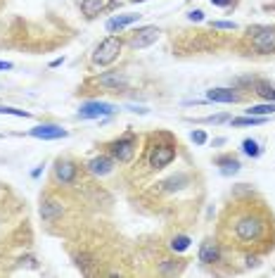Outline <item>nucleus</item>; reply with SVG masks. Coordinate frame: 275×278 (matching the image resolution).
<instances>
[{"mask_svg":"<svg viewBox=\"0 0 275 278\" xmlns=\"http://www.w3.org/2000/svg\"><path fill=\"white\" fill-rule=\"evenodd\" d=\"M263 231H266V219L254 212L237 216V221H235V238L242 243H256L263 236Z\"/></svg>","mask_w":275,"mask_h":278,"instance_id":"obj_1","label":"nucleus"},{"mask_svg":"<svg viewBox=\"0 0 275 278\" xmlns=\"http://www.w3.org/2000/svg\"><path fill=\"white\" fill-rule=\"evenodd\" d=\"M121 48H124L121 38H117V36L104 38V41L95 48V53H93V64H97V67H107V64H112L119 55H121Z\"/></svg>","mask_w":275,"mask_h":278,"instance_id":"obj_2","label":"nucleus"},{"mask_svg":"<svg viewBox=\"0 0 275 278\" xmlns=\"http://www.w3.org/2000/svg\"><path fill=\"white\" fill-rule=\"evenodd\" d=\"M256 34L252 38V45H254L256 53L261 55H268V53H275V29H266V27H256Z\"/></svg>","mask_w":275,"mask_h":278,"instance_id":"obj_3","label":"nucleus"},{"mask_svg":"<svg viewBox=\"0 0 275 278\" xmlns=\"http://www.w3.org/2000/svg\"><path fill=\"white\" fill-rule=\"evenodd\" d=\"M114 112H117L114 105L95 100V103H83L81 105V110H78V119H100V117H109V114H114Z\"/></svg>","mask_w":275,"mask_h":278,"instance_id":"obj_4","label":"nucleus"},{"mask_svg":"<svg viewBox=\"0 0 275 278\" xmlns=\"http://www.w3.org/2000/svg\"><path fill=\"white\" fill-rule=\"evenodd\" d=\"M135 147H138L135 136L128 133V136H124V138H119L112 143V155H114L119 162H131L133 155H135Z\"/></svg>","mask_w":275,"mask_h":278,"instance_id":"obj_5","label":"nucleus"},{"mask_svg":"<svg viewBox=\"0 0 275 278\" xmlns=\"http://www.w3.org/2000/svg\"><path fill=\"white\" fill-rule=\"evenodd\" d=\"M176 160V147L173 145H157L150 153V167L152 169H164Z\"/></svg>","mask_w":275,"mask_h":278,"instance_id":"obj_6","label":"nucleus"},{"mask_svg":"<svg viewBox=\"0 0 275 278\" xmlns=\"http://www.w3.org/2000/svg\"><path fill=\"white\" fill-rule=\"evenodd\" d=\"M159 38V29L157 27H143V29H138V31H133L131 36V48L140 50V48H147V45H152V43Z\"/></svg>","mask_w":275,"mask_h":278,"instance_id":"obj_7","label":"nucleus"},{"mask_svg":"<svg viewBox=\"0 0 275 278\" xmlns=\"http://www.w3.org/2000/svg\"><path fill=\"white\" fill-rule=\"evenodd\" d=\"M29 136H34V138H41V140H57V138H67V129L57 124H41L31 129Z\"/></svg>","mask_w":275,"mask_h":278,"instance_id":"obj_8","label":"nucleus"},{"mask_svg":"<svg viewBox=\"0 0 275 278\" xmlns=\"http://www.w3.org/2000/svg\"><path fill=\"white\" fill-rule=\"evenodd\" d=\"M76 171H78V167H76L71 160H57L55 162V179L60 183H71L76 179Z\"/></svg>","mask_w":275,"mask_h":278,"instance_id":"obj_9","label":"nucleus"},{"mask_svg":"<svg viewBox=\"0 0 275 278\" xmlns=\"http://www.w3.org/2000/svg\"><path fill=\"white\" fill-rule=\"evenodd\" d=\"M140 17L143 14H117V17H112V19H107V31L109 34H117V31H121V29L131 27V24H135V21H140Z\"/></svg>","mask_w":275,"mask_h":278,"instance_id":"obj_10","label":"nucleus"},{"mask_svg":"<svg viewBox=\"0 0 275 278\" xmlns=\"http://www.w3.org/2000/svg\"><path fill=\"white\" fill-rule=\"evenodd\" d=\"M112 169H114V160L107 157V155L93 157V160L88 162V171L95 176H107V174H112Z\"/></svg>","mask_w":275,"mask_h":278,"instance_id":"obj_11","label":"nucleus"},{"mask_svg":"<svg viewBox=\"0 0 275 278\" xmlns=\"http://www.w3.org/2000/svg\"><path fill=\"white\" fill-rule=\"evenodd\" d=\"M97 84L107 86V88H112V91H119V88H126L128 79H126L121 71H107V74H102V77L97 79Z\"/></svg>","mask_w":275,"mask_h":278,"instance_id":"obj_12","label":"nucleus"},{"mask_svg":"<svg viewBox=\"0 0 275 278\" xmlns=\"http://www.w3.org/2000/svg\"><path fill=\"white\" fill-rule=\"evenodd\" d=\"M221 257V252H218V245L213 243V240H204L200 247V262L202 264H216Z\"/></svg>","mask_w":275,"mask_h":278,"instance_id":"obj_13","label":"nucleus"},{"mask_svg":"<svg viewBox=\"0 0 275 278\" xmlns=\"http://www.w3.org/2000/svg\"><path fill=\"white\" fill-rule=\"evenodd\" d=\"M206 100H211V103H237L240 95L230 88H211V91H206Z\"/></svg>","mask_w":275,"mask_h":278,"instance_id":"obj_14","label":"nucleus"},{"mask_svg":"<svg viewBox=\"0 0 275 278\" xmlns=\"http://www.w3.org/2000/svg\"><path fill=\"white\" fill-rule=\"evenodd\" d=\"M62 214V205L60 202H43L41 205V216H43V221H52V219H57V216Z\"/></svg>","mask_w":275,"mask_h":278,"instance_id":"obj_15","label":"nucleus"},{"mask_svg":"<svg viewBox=\"0 0 275 278\" xmlns=\"http://www.w3.org/2000/svg\"><path fill=\"white\" fill-rule=\"evenodd\" d=\"M104 10V3L102 0H81V12L88 17V19H93V17H97V14Z\"/></svg>","mask_w":275,"mask_h":278,"instance_id":"obj_16","label":"nucleus"},{"mask_svg":"<svg viewBox=\"0 0 275 278\" xmlns=\"http://www.w3.org/2000/svg\"><path fill=\"white\" fill-rule=\"evenodd\" d=\"M216 164L221 167V174H223V176H233V174L240 171V162L233 160V157H218Z\"/></svg>","mask_w":275,"mask_h":278,"instance_id":"obj_17","label":"nucleus"},{"mask_svg":"<svg viewBox=\"0 0 275 278\" xmlns=\"http://www.w3.org/2000/svg\"><path fill=\"white\" fill-rule=\"evenodd\" d=\"M256 93H259L263 100L275 103V84H270V81H256Z\"/></svg>","mask_w":275,"mask_h":278,"instance_id":"obj_18","label":"nucleus"},{"mask_svg":"<svg viewBox=\"0 0 275 278\" xmlns=\"http://www.w3.org/2000/svg\"><path fill=\"white\" fill-rule=\"evenodd\" d=\"M247 114H252V117H268V114H275V103L252 105V107L247 110Z\"/></svg>","mask_w":275,"mask_h":278,"instance_id":"obj_19","label":"nucleus"},{"mask_svg":"<svg viewBox=\"0 0 275 278\" xmlns=\"http://www.w3.org/2000/svg\"><path fill=\"white\" fill-rule=\"evenodd\" d=\"M242 153L247 155V157H259V155H261V145H259L256 140L247 138L244 143H242Z\"/></svg>","mask_w":275,"mask_h":278,"instance_id":"obj_20","label":"nucleus"},{"mask_svg":"<svg viewBox=\"0 0 275 278\" xmlns=\"http://www.w3.org/2000/svg\"><path fill=\"white\" fill-rule=\"evenodd\" d=\"M230 121H233V126H256V124H263L266 117H252V114H247V117L230 119Z\"/></svg>","mask_w":275,"mask_h":278,"instance_id":"obj_21","label":"nucleus"},{"mask_svg":"<svg viewBox=\"0 0 275 278\" xmlns=\"http://www.w3.org/2000/svg\"><path fill=\"white\" fill-rule=\"evenodd\" d=\"M187 247H190V238L187 236H176L171 240V250L173 252H185Z\"/></svg>","mask_w":275,"mask_h":278,"instance_id":"obj_22","label":"nucleus"},{"mask_svg":"<svg viewBox=\"0 0 275 278\" xmlns=\"http://www.w3.org/2000/svg\"><path fill=\"white\" fill-rule=\"evenodd\" d=\"M0 114H12V117H24V119L31 117L29 112H24V110H14V107H7V105H0Z\"/></svg>","mask_w":275,"mask_h":278,"instance_id":"obj_23","label":"nucleus"},{"mask_svg":"<svg viewBox=\"0 0 275 278\" xmlns=\"http://www.w3.org/2000/svg\"><path fill=\"white\" fill-rule=\"evenodd\" d=\"M228 114H216V117H206V119H202L204 124H223V121H228Z\"/></svg>","mask_w":275,"mask_h":278,"instance_id":"obj_24","label":"nucleus"},{"mask_svg":"<svg viewBox=\"0 0 275 278\" xmlns=\"http://www.w3.org/2000/svg\"><path fill=\"white\" fill-rule=\"evenodd\" d=\"M190 138H193V143H197V145H204V143H206V133L204 131H193Z\"/></svg>","mask_w":275,"mask_h":278,"instance_id":"obj_25","label":"nucleus"},{"mask_svg":"<svg viewBox=\"0 0 275 278\" xmlns=\"http://www.w3.org/2000/svg\"><path fill=\"white\" fill-rule=\"evenodd\" d=\"M213 29H228V31H233V29H237V24L235 21H213Z\"/></svg>","mask_w":275,"mask_h":278,"instance_id":"obj_26","label":"nucleus"},{"mask_svg":"<svg viewBox=\"0 0 275 278\" xmlns=\"http://www.w3.org/2000/svg\"><path fill=\"white\" fill-rule=\"evenodd\" d=\"M187 19L190 21H202L204 19V12H202V10H193V12L187 14Z\"/></svg>","mask_w":275,"mask_h":278,"instance_id":"obj_27","label":"nucleus"},{"mask_svg":"<svg viewBox=\"0 0 275 278\" xmlns=\"http://www.w3.org/2000/svg\"><path fill=\"white\" fill-rule=\"evenodd\" d=\"M233 0H211V5H218V7H228Z\"/></svg>","mask_w":275,"mask_h":278,"instance_id":"obj_28","label":"nucleus"},{"mask_svg":"<svg viewBox=\"0 0 275 278\" xmlns=\"http://www.w3.org/2000/svg\"><path fill=\"white\" fill-rule=\"evenodd\" d=\"M0 69H12V64H10V62H0Z\"/></svg>","mask_w":275,"mask_h":278,"instance_id":"obj_29","label":"nucleus"},{"mask_svg":"<svg viewBox=\"0 0 275 278\" xmlns=\"http://www.w3.org/2000/svg\"><path fill=\"white\" fill-rule=\"evenodd\" d=\"M131 3H138V0H131Z\"/></svg>","mask_w":275,"mask_h":278,"instance_id":"obj_30","label":"nucleus"}]
</instances>
